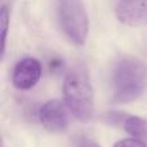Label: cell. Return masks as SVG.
<instances>
[{
	"label": "cell",
	"mask_w": 147,
	"mask_h": 147,
	"mask_svg": "<svg viewBox=\"0 0 147 147\" xmlns=\"http://www.w3.org/2000/svg\"><path fill=\"white\" fill-rule=\"evenodd\" d=\"M112 101L129 103L147 90V66L136 57H124L114 67L111 78Z\"/></svg>",
	"instance_id": "obj_1"
},
{
	"label": "cell",
	"mask_w": 147,
	"mask_h": 147,
	"mask_svg": "<svg viewBox=\"0 0 147 147\" xmlns=\"http://www.w3.org/2000/svg\"><path fill=\"white\" fill-rule=\"evenodd\" d=\"M9 17L10 13L7 5H1L0 9V27H1V56H4L5 52V43H7V35H8V28H9Z\"/></svg>",
	"instance_id": "obj_8"
},
{
	"label": "cell",
	"mask_w": 147,
	"mask_h": 147,
	"mask_svg": "<svg viewBox=\"0 0 147 147\" xmlns=\"http://www.w3.org/2000/svg\"><path fill=\"white\" fill-rule=\"evenodd\" d=\"M63 96L70 112L79 121L86 123L93 117L94 92L84 66H76L67 72L63 83Z\"/></svg>",
	"instance_id": "obj_2"
},
{
	"label": "cell",
	"mask_w": 147,
	"mask_h": 147,
	"mask_svg": "<svg viewBox=\"0 0 147 147\" xmlns=\"http://www.w3.org/2000/svg\"><path fill=\"white\" fill-rule=\"evenodd\" d=\"M69 107L58 99L47 101L39 111V120L41 125L53 134H61L69 128Z\"/></svg>",
	"instance_id": "obj_4"
},
{
	"label": "cell",
	"mask_w": 147,
	"mask_h": 147,
	"mask_svg": "<svg viewBox=\"0 0 147 147\" xmlns=\"http://www.w3.org/2000/svg\"><path fill=\"white\" fill-rule=\"evenodd\" d=\"M123 128L133 138H143L147 136V121L141 116L128 115L123 124Z\"/></svg>",
	"instance_id": "obj_7"
},
{
	"label": "cell",
	"mask_w": 147,
	"mask_h": 147,
	"mask_svg": "<svg viewBox=\"0 0 147 147\" xmlns=\"http://www.w3.org/2000/svg\"><path fill=\"white\" fill-rule=\"evenodd\" d=\"M116 18L130 27L147 25V0H119Z\"/></svg>",
	"instance_id": "obj_6"
},
{
	"label": "cell",
	"mask_w": 147,
	"mask_h": 147,
	"mask_svg": "<svg viewBox=\"0 0 147 147\" xmlns=\"http://www.w3.org/2000/svg\"><path fill=\"white\" fill-rule=\"evenodd\" d=\"M80 147H99V145H97L93 141H84Z\"/></svg>",
	"instance_id": "obj_11"
},
{
	"label": "cell",
	"mask_w": 147,
	"mask_h": 147,
	"mask_svg": "<svg viewBox=\"0 0 147 147\" xmlns=\"http://www.w3.org/2000/svg\"><path fill=\"white\" fill-rule=\"evenodd\" d=\"M112 147H147V146L140 138H127V140H121L119 142H116Z\"/></svg>",
	"instance_id": "obj_10"
},
{
	"label": "cell",
	"mask_w": 147,
	"mask_h": 147,
	"mask_svg": "<svg viewBox=\"0 0 147 147\" xmlns=\"http://www.w3.org/2000/svg\"><path fill=\"white\" fill-rule=\"evenodd\" d=\"M58 22L65 35L75 45H84L88 39L89 18L81 0H58Z\"/></svg>",
	"instance_id": "obj_3"
},
{
	"label": "cell",
	"mask_w": 147,
	"mask_h": 147,
	"mask_svg": "<svg viewBox=\"0 0 147 147\" xmlns=\"http://www.w3.org/2000/svg\"><path fill=\"white\" fill-rule=\"evenodd\" d=\"M127 116H128L127 114L117 112V111H112V112H109L107 115H105L103 120L107 123V124H110V125H115V127L121 125V127H123V124H124Z\"/></svg>",
	"instance_id": "obj_9"
},
{
	"label": "cell",
	"mask_w": 147,
	"mask_h": 147,
	"mask_svg": "<svg viewBox=\"0 0 147 147\" xmlns=\"http://www.w3.org/2000/svg\"><path fill=\"white\" fill-rule=\"evenodd\" d=\"M41 78V65L36 58L27 57L16 65L13 70V85L21 90H28L39 83Z\"/></svg>",
	"instance_id": "obj_5"
}]
</instances>
